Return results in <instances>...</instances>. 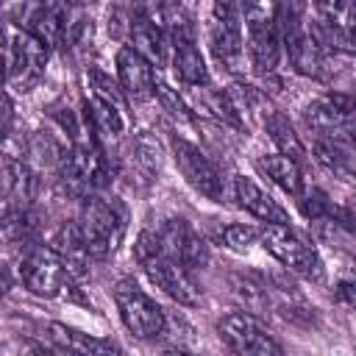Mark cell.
<instances>
[{
	"label": "cell",
	"mask_w": 356,
	"mask_h": 356,
	"mask_svg": "<svg viewBox=\"0 0 356 356\" xmlns=\"http://www.w3.org/2000/svg\"><path fill=\"white\" fill-rule=\"evenodd\" d=\"M134 259L150 278L156 289H161L167 298H172L181 306H197L200 303V286L189 275V270L175 261L170 253H164L161 239L156 231H142L134 245Z\"/></svg>",
	"instance_id": "6da1fadb"
},
{
	"label": "cell",
	"mask_w": 356,
	"mask_h": 356,
	"mask_svg": "<svg viewBox=\"0 0 356 356\" xmlns=\"http://www.w3.org/2000/svg\"><path fill=\"white\" fill-rule=\"evenodd\" d=\"M78 228H81V236L86 242L89 256L92 259H106L125 239V228H128L125 206L117 197H103V195L95 192V195L83 197Z\"/></svg>",
	"instance_id": "7a4b0ae2"
},
{
	"label": "cell",
	"mask_w": 356,
	"mask_h": 356,
	"mask_svg": "<svg viewBox=\"0 0 356 356\" xmlns=\"http://www.w3.org/2000/svg\"><path fill=\"white\" fill-rule=\"evenodd\" d=\"M275 19H278L284 50H286L295 72L309 75V78H320L323 67H325V50L312 36L309 22L303 19V6L281 3V6H275Z\"/></svg>",
	"instance_id": "3957f363"
},
{
	"label": "cell",
	"mask_w": 356,
	"mask_h": 356,
	"mask_svg": "<svg viewBox=\"0 0 356 356\" xmlns=\"http://www.w3.org/2000/svg\"><path fill=\"white\" fill-rule=\"evenodd\" d=\"M3 39H6V72H8V86L11 89H33L42 75H44V64L50 56V47L22 31V28H3Z\"/></svg>",
	"instance_id": "277c9868"
},
{
	"label": "cell",
	"mask_w": 356,
	"mask_h": 356,
	"mask_svg": "<svg viewBox=\"0 0 356 356\" xmlns=\"http://www.w3.org/2000/svg\"><path fill=\"white\" fill-rule=\"evenodd\" d=\"M114 303H117V312H120L125 328L136 339H159L167 334L164 309L134 278H122L114 284Z\"/></svg>",
	"instance_id": "5b68a950"
},
{
	"label": "cell",
	"mask_w": 356,
	"mask_h": 356,
	"mask_svg": "<svg viewBox=\"0 0 356 356\" xmlns=\"http://www.w3.org/2000/svg\"><path fill=\"white\" fill-rule=\"evenodd\" d=\"M264 250L278 259L289 273L300 275V278H309V281H323L325 275V267H323V259L320 253L303 239L298 236L289 225H264L261 231V239Z\"/></svg>",
	"instance_id": "8992f818"
},
{
	"label": "cell",
	"mask_w": 356,
	"mask_h": 356,
	"mask_svg": "<svg viewBox=\"0 0 356 356\" xmlns=\"http://www.w3.org/2000/svg\"><path fill=\"white\" fill-rule=\"evenodd\" d=\"M217 337L234 356H286L267 325L250 312H231L217 323Z\"/></svg>",
	"instance_id": "52a82bcc"
},
{
	"label": "cell",
	"mask_w": 356,
	"mask_h": 356,
	"mask_svg": "<svg viewBox=\"0 0 356 356\" xmlns=\"http://www.w3.org/2000/svg\"><path fill=\"white\" fill-rule=\"evenodd\" d=\"M245 31H248V53L250 67L259 75H270L281 58V31L275 19V6H245Z\"/></svg>",
	"instance_id": "ba28073f"
},
{
	"label": "cell",
	"mask_w": 356,
	"mask_h": 356,
	"mask_svg": "<svg viewBox=\"0 0 356 356\" xmlns=\"http://www.w3.org/2000/svg\"><path fill=\"white\" fill-rule=\"evenodd\" d=\"M19 281L36 298H56L70 281V275L50 245H31L19 261Z\"/></svg>",
	"instance_id": "9c48e42d"
},
{
	"label": "cell",
	"mask_w": 356,
	"mask_h": 356,
	"mask_svg": "<svg viewBox=\"0 0 356 356\" xmlns=\"http://www.w3.org/2000/svg\"><path fill=\"white\" fill-rule=\"evenodd\" d=\"M242 8L231 3H214L211 6V22H209V44L214 58L228 72L242 70Z\"/></svg>",
	"instance_id": "30bf717a"
},
{
	"label": "cell",
	"mask_w": 356,
	"mask_h": 356,
	"mask_svg": "<svg viewBox=\"0 0 356 356\" xmlns=\"http://www.w3.org/2000/svg\"><path fill=\"white\" fill-rule=\"evenodd\" d=\"M172 147V159H175V167L181 170V175L186 178V184L200 192L203 197L220 203L222 200V172L217 170V164L192 142H186L184 136H172L170 142Z\"/></svg>",
	"instance_id": "8fae6325"
},
{
	"label": "cell",
	"mask_w": 356,
	"mask_h": 356,
	"mask_svg": "<svg viewBox=\"0 0 356 356\" xmlns=\"http://www.w3.org/2000/svg\"><path fill=\"white\" fill-rule=\"evenodd\" d=\"M61 178L64 186L72 195H95V189H100L106 184V159L100 153V147L95 145V139L89 142H75L61 164Z\"/></svg>",
	"instance_id": "7c38bea8"
},
{
	"label": "cell",
	"mask_w": 356,
	"mask_h": 356,
	"mask_svg": "<svg viewBox=\"0 0 356 356\" xmlns=\"http://www.w3.org/2000/svg\"><path fill=\"white\" fill-rule=\"evenodd\" d=\"M164 253H170L175 261H181L186 270L195 267H206L209 264V245L203 242V236L184 220V217H172L164 220L156 228Z\"/></svg>",
	"instance_id": "4fadbf2b"
},
{
	"label": "cell",
	"mask_w": 356,
	"mask_h": 356,
	"mask_svg": "<svg viewBox=\"0 0 356 356\" xmlns=\"http://www.w3.org/2000/svg\"><path fill=\"white\" fill-rule=\"evenodd\" d=\"M117 83L128 100H150L159 86L153 64L134 47H120L117 53Z\"/></svg>",
	"instance_id": "5bb4252c"
},
{
	"label": "cell",
	"mask_w": 356,
	"mask_h": 356,
	"mask_svg": "<svg viewBox=\"0 0 356 356\" xmlns=\"http://www.w3.org/2000/svg\"><path fill=\"white\" fill-rule=\"evenodd\" d=\"M353 111H356L353 97H348V95H325V97H317L314 103L306 106L303 122L320 139V136H331V134L345 131Z\"/></svg>",
	"instance_id": "9a60e30c"
},
{
	"label": "cell",
	"mask_w": 356,
	"mask_h": 356,
	"mask_svg": "<svg viewBox=\"0 0 356 356\" xmlns=\"http://www.w3.org/2000/svg\"><path fill=\"white\" fill-rule=\"evenodd\" d=\"M47 339L70 356H125V350L114 339L95 337V334H86V331L70 328L64 323H50L47 325Z\"/></svg>",
	"instance_id": "2e32d148"
},
{
	"label": "cell",
	"mask_w": 356,
	"mask_h": 356,
	"mask_svg": "<svg viewBox=\"0 0 356 356\" xmlns=\"http://www.w3.org/2000/svg\"><path fill=\"white\" fill-rule=\"evenodd\" d=\"M234 189H236V200H239V206L245 209V211H250L253 217H259V220H264L267 225H289V214H286V209L278 203V200H273L253 178H248V175H236L234 178Z\"/></svg>",
	"instance_id": "e0dca14e"
},
{
	"label": "cell",
	"mask_w": 356,
	"mask_h": 356,
	"mask_svg": "<svg viewBox=\"0 0 356 356\" xmlns=\"http://www.w3.org/2000/svg\"><path fill=\"white\" fill-rule=\"evenodd\" d=\"M3 197H6V211L31 209L36 197V175L22 159L14 156L3 159Z\"/></svg>",
	"instance_id": "ac0fdd59"
},
{
	"label": "cell",
	"mask_w": 356,
	"mask_h": 356,
	"mask_svg": "<svg viewBox=\"0 0 356 356\" xmlns=\"http://www.w3.org/2000/svg\"><path fill=\"white\" fill-rule=\"evenodd\" d=\"M50 248L58 253V259L64 261L67 275H70L72 281H81V278L86 275L92 256H89V250H86V242H83V236H81L78 222H64V225L56 231Z\"/></svg>",
	"instance_id": "d6986e66"
},
{
	"label": "cell",
	"mask_w": 356,
	"mask_h": 356,
	"mask_svg": "<svg viewBox=\"0 0 356 356\" xmlns=\"http://www.w3.org/2000/svg\"><path fill=\"white\" fill-rule=\"evenodd\" d=\"M314 153H317L320 164H325L328 170L356 175V142L350 139L348 131L314 139Z\"/></svg>",
	"instance_id": "ffe728a7"
},
{
	"label": "cell",
	"mask_w": 356,
	"mask_h": 356,
	"mask_svg": "<svg viewBox=\"0 0 356 356\" xmlns=\"http://www.w3.org/2000/svg\"><path fill=\"white\" fill-rule=\"evenodd\" d=\"M86 86H89V92H92V97L97 103L108 106L114 114H120L128 122V97H125V92H122L120 83H114L103 70L89 67L86 70Z\"/></svg>",
	"instance_id": "44dd1931"
},
{
	"label": "cell",
	"mask_w": 356,
	"mask_h": 356,
	"mask_svg": "<svg viewBox=\"0 0 356 356\" xmlns=\"http://www.w3.org/2000/svg\"><path fill=\"white\" fill-rule=\"evenodd\" d=\"M225 95H228L234 111L239 114L242 125H245V120H253V117H259V120L264 122V117L273 111V108H267V97H264V92L256 89V86H250V83H245V81L231 83V86L225 89Z\"/></svg>",
	"instance_id": "7402d4cb"
},
{
	"label": "cell",
	"mask_w": 356,
	"mask_h": 356,
	"mask_svg": "<svg viewBox=\"0 0 356 356\" xmlns=\"http://www.w3.org/2000/svg\"><path fill=\"white\" fill-rule=\"evenodd\" d=\"M264 131H267V136H270V142L278 147V153L281 156H289V159H303L306 156V147H303V142H300V136L295 134V128L289 125V120L281 114V111H270L267 117H264Z\"/></svg>",
	"instance_id": "603a6c76"
},
{
	"label": "cell",
	"mask_w": 356,
	"mask_h": 356,
	"mask_svg": "<svg viewBox=\"0 0 356 356\" xmlns=\"http://www.w3.org/2000/svg\"><path fill=\"white\" fill-rule=\"evenodd\" d=\"M261 170L267 172V178H273V184H278L286 195H303V172L300 164L289 156H264L261 159Z\"/></svg>",
	"instance_id": "cb8c5ba5"
},
{
	"label": "cell",
	"mask_w": 356,
	"mask_h": 356,
	"mask_svg": "<svg viewBox=\"0 0 356 356\" xmlns=\"http://www.w3.org/2000/svg\"><path fill=\"white\" fill-rule=\"evenodd\" d=\"M131 156H134V164L139 167V172L145 178H156V172L161 170V145L150 131H139L134 136Z\"/></svg>",
	"instance_id": "d4e9b609"
},
{
	"label": "cell",
	"mask_w": 356,
	"mask_h": 356,
	"mask_svg": "<svg viewBox=\"0 0 356 356\" xmlns=\"http://www.w3.org/2000/svg\"><path fill=\"white\" fill-rule=\"evenodd\" d=\"M39 228V214L33 209H8L3 214V236L6 242H33Z\"/></svg>",
	"instance_id": "484cf974"
},
{
	"label": "cell",
	"mask_w": 356,
	"mask_h": 356,
	"mask_svg": "<svg viewBox=\"0 0 356 356\" xmlns=\"http://www.w3.org/2000/svg\"><path fill=\"white\" fill-rule=\"evenodd\" d=\"M259 239H261V231H256L250 225H242V222H228V225L214 228V242L228 248V250H234V253L250 250Z\"/></svg>",
	"instance_id": "4316f807"
},
{
	"label": "cell",
	"mask_w": 356,
	"mask_h": 356,
	"mask_svg": "<svg viewBox=\"0 0 356 356\" xmlns=\"http://www.w3.org/2000/svg\"><path fill=\"white\" fill-rule=\"evenodd\" d=\"M234 295L242 300V306H245L242 312H250V314L270 303V286L250 278V275H236L234 278Z\"/></svg>",
	"instance_id": "83f0119b"
},
{
	"label": "cell",
	"mask_w": 356,
	"mask_h": 356,
	"mask_svg": "<svg viewBox=\"0 0 356 356\" xmlns=\"http://www.w3.org/2000/svg\"><path fill=\"white\" fill-rule=\"evenodd\" d=\"M28 153H31L39 164H44V167H58V170H61V164H64V159H67L70 150H64L47 131H39V134H33Z\"/></svg>",
	"instance_id": "f1b7e54d"
},
{
	"label": "cell",
	"mask_w": 356,
	"mask_h": 356,
	"mask_svg": "<svg viewBox=\"0 0 356 356\" xmlns=\"http://www.w3.org/2000/svg\"><path fill=\"white\" fill-rule=\"evenodd\" d=\"M300 211L309 217V220H323L331 214V200L325 197V192L320 189H309L300 195Z\"/></svg>",
	"instance_id": "f546056e"
},
{
	"label": "cell",
	"mask_w": 356,
	"mask_h": 356,
	"mask_svg": "<svg viewBox=\"0 0 356 356\" xmlns=\"http://www.w3.org/2000/svg\"><path fill=\"white\" fill-rule=\"evenodd\" d=\"M156 97L161 100V106H164L175 120H189V108H186V103L178 97L175 89H170L167 83H159V86H156Z\"/></svg>",
	"instance_id": "4dcf8cb0"
},
{
	"label": "cell",
	"mask_w": 356,
	"mask_h": 356,
	"mask_svg": "<svg viewBox=\"0 0 356 356\" xmlns=\"http://www.w3.org/2000/svg\"><path fill=\"white\" fill-rule=\"evenodd\" d=\"M334 298H337V303L356 309V278L339 281V284H337V289H334Z\"/></svg>",
	"instance_id": "1f68e13d"
},
{
	"label": "cell",
	"mask_w": 356,
	"mask_h": 356,
	"mask_svg": "<svg viewBox=\"0 0 356 356\" xmlns=\"http://www.w3.org/2000/svg\"><path fill=\"white\" fill-rule=\"evenodd\" d=\"M345 131H348V134H350V139L356 142V111L350 114V120H348V128H345Z\"/></svg>",
	"instance_id": "d6a6232c"
},
{
	"label": "cell",
	"mask_w": 356,
	"mask_h": 356,
	"mask_svg": "<svg viewBox=\"0 0 356 356\" xmlns=\"http://www.w3.org/2000/svg\"><path fill=\"white\" fill-rule=\"evenodd\" d=\"M159 356H189L186 350H178V348H167V350H161Z\"/></svg>",
	"instance_id": "836d02e7"
}]
</instances>
